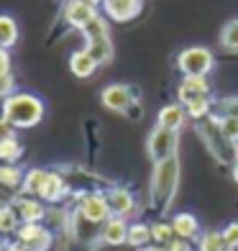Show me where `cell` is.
<instances>
[{
	"mask_svg": "<svg viewBox=\"0 0 238 251\" xmlns=\"http://www.w3.org/2000/svg\"><path fill=\"white\" fill-rule=\"evenodd\" d=\"M179 179H182V164H179V154L164 159V162L154 164L151 182H149V202L151 208L164 213L169 205L174 202V195L179 190Z\"/></svg>",
	"mask_w": 238,
	"mask_h": 251,
	"instance_id": "cell-1",
	"label": "cell"
},
{
	"mask_svg": "<svg viewBox=\"0 0 238 251\" xmlns=\"http://www.w3.org/2000/svg\"><path fill=\"white\" fill-rule=\"evenodd\" d=\"M44 100L31 93H13L3 100V118L10 121L16 128H33L44 121Z\"/></svg>",
	"mask_w": 238,
	"mask_h": 251,
	"instance_id": "cell-2",
	"label": "cell"
},
{
	"mask_svg": "<svg viewBox=\"0 0 238 251\" xmlns=\"http://www.w3.org/2000/svg\"><path fill=\"white\" fill-rule=\"evenodd\" d=\"M197 133H200L202 144H205V149L210 151V156L215 159V162L233 169V164L238 162V144H233L228 136L220 131V123H218V118H215V113L210 118L197 123Z\"/></svg>",
	"mask_w": 238,
	"mask_h": 251,
	"instance_id": "cell-3",
	"label": "cell"
},
{
	"mask_svg": "<svg viewBox=\"0 0 238 251\" xmlns=\"http://www.w3.org/2000/svg\"><path fill=\"white\" fill-rule=\"evenodd\" d=\"M85 36V49L95 56V62L103 67L113 59V41H110V28H108V18L97 16L82 28Z\"/></svg>",
	"mask_w": 238,
	"mask_h": 251,
	"instance_id": "cell-4",
	"label": "cell"
},
{
	"mask_svg": "<svg viewBox=\"0 0 238 251\" xmlns=\"http://www.w3.org/2000/svg\"><path fill=\"white\" fill-rule=\"evenodd\" d=\"M215 67V54L208 47H187L177 54V70L182 77H208Z\"/></svg>",
	"mask_w": 238,
	"mask_h": 251,
	"instance_id": "cell-5",
	"label": "cell"
},
{
	"mask_svg": "<svg viewBox=\"0 0 238 251\" xmlns=\"http://www.w3.org/2000/svg\"><path fill=\"white\" fill-rule=\"evenodd\" d=\"M177 149H179V133L169 131V128H162V126H154L149 139H146V154H149V162L151 164L164 162V159L174 156Z\"/></svg>",
	"mask_w": 238,
	"mask_h": 251,
	"instance_id": "cell-6",
	"label": "cell"
},
{
	"mask_svg": "<svg viewBox=\"0 0 238 251\" xmlns=\"http://www.w3.org/2000/svg\"><path fill=\"white\" fill-rule=\"evenodd\" d=\"M77 213L82 215L85 221L95 223V226H103L113 215L105 192H82V195H79V202H77Z\"/></svg>",
	"mask_w": 238,
	"mask_h": 251,
	"instance_id": "cell-7",
	"label": "cell"
},
{
	"mask_svg": "<svg viewBox=\"0 0 238 251\" xmlns=\"http://www.w3.org/2000/svg\"><path fill=\"white\" fill-rule=\"evenodd\" d=\"M100 102H103V108H108L113 113H128L136 102H139V95H136V87L116 82V85L103 87Z\"/></svg>",
	"mask_w": 238,
	"mask_h": 251,
	"instance_id": "cell-8",
	"label": "cell"
},
{
	"mask_svg": "<svg viewBox=\"0 0 238 251\" xmlns=\"http://www.w3.org/2000/svg\"><path fill=\"white\" fill-rule=\"evenodd\" d=\"M16 238L28 251H49V246L54 241L51 231L41 223H21V228L16 231Z\"/></svg>",
	"mask_w": 238,
	"mask_h": 251,
	"instance_id": "cell-9",
	"label": "cell"
},
{
	"mask_svg": "<svg viewBox=\"0 0 238 251\" xmlns=\"http://www.w3.org/2000/svg\"><path fill=\"white\" fill-rule=\"evenodd\" d=\"M103 16L116 21V24H126V21H133L141 13L143 0H103Z\"/></svg>",
	"mask_w": 238,
	"mask_h": 251,
	"instance_id": "cell-10",
	"label": "cell"
},
{
	"mask_svg": "<svg viewBox=\"0 0 238 251\" xmlns=\"http://www.w3.org/2000/svg\"><path fill=\"white\" fill-rule=\"evenodd\" d=\"M62 13H64V21H67V24H70L72 28H79V31H82V28L90 24V21L100 16V10H97L95 5L85 3V0H67Z\"/></svg>",
	"mask_w": 238,
	"mask_h": 251,
	"instance_id": "cell-11",
	"label": "cell"
},
{
	"mask_svg": "<svg viewBox=\"0 0 238 251\" xmlns=\"http://www.w3.org/2000/svg\"><path fill=\"white\" fill-rule=\"evenodd\" d=\"M105 198H108L113 215H118V218H131V215H136V195L128 187L116 185L105 192Z\"/></svg>",
	"mask_w": 238,
	"mask_h": 251,
	"instance_id": "cell-12",
	"label": "cell"
},
{
	"mask_svg": "<svg viewBox=\"0 0 238 251\" xmlns=\"http://www.w3.org/2000/svg\"><path fill=\"white\" fill-rule=\"evenodd\" d=\"M13 210H16V215H18V221H21V223H41V221L49 215V210H47V205H44V200L31 198V195L16 198V200H13Z\"/></svg>",
	"mask_w": 238,
	"mask_h": 251,
	"instance_id": "cell-13",
	"label": "cell"
},
{
	"mask_svg": "<svg viewBox=\"0 0 238 251\" xmlns=\"http://www.w3.org/2000/svg\"><path fill=\"white\" fill-rule=\"evenodd\" d=\"M208 95H213L208 77H190L187 75L177 85V102H182V105H187L192 100H200V98H208Z\"/></svg>",
	"mask_w": 238,
	"mask_h": 251,
	"instance_id": "cell-14",
	"label": "cell"
},
{
	"mask_svg": "<svg viewBox=\"0 0 238 251\" xmlns=\"http://www.w3.org/2000/svg\"><path fill=\"white\" fill-rule=\"evenodd\" d=\"M100 238H103V244H108V246L128 244V221L118 218V215H110L103 223V228H100Z\"/></svg>",
	"mask_w": 238,
	"mask_h": 251,
	"instance_id": "cell-15",
	"label": "cell"
},
{
	"mask_svg": "<svg viewBox=\"0 0 238 251\" xmlns=\"http://www.w3.org/2000/svg\"><path fill=\"white\" fill-rule=\"evenodd\" d=\"M187 110L182 102H169V105H164L162 110H159L156 116V126H162V128H169V131H182V126L187 123Z\"/></svg>",
	"mask_w": 238,
	"mask_h": 251,
	"instance_id": "cell-16",
	"label": "cell"
},
{
	"mask_svg": "<svg viewBox=\"0 0 238 251\" xmlns=\"http://www.w3.org/2000/svg\"><path fill=\"white\" fill-rule=\"evenodd\" d=\"M172 228L179 238H187V241H195V238L202 233L200 231V221L195 213H177L172 218Z\"/></svg>",
	"mask_w": 238,
	"mask_h": 251,
	"instance_id": "cell-17",
	"label": "cell"
},
{
	"mask_svg": "<svg viewBox=\"0 0 238 251\" xmlns=\"http://www.w3.org/2000/svg\"><path fill=\"white\" fill-rule=\"evenodd\" d=\"M97 67H100V64L95 62V56L90 54L87 49H79V51H74V54L70 56V72H72L74 77H79V79L93 77Z\"/></svg>",
	"mask_w": 238,
	"mask_h": 251,
	"instance_id": "cell-18",
	"label": "cell"
},
{
	"mask_svg": "<svg viewBox=\"0 0 238 251\" xmlns=\"http://www.w3.org/2000/svg\"><path fill=\"white\" fill-rule=\"evenodd\" d=\"M218 44L225 54H238V18H231L223 24L218 33Z\"/></svg>",
	"mask_w": 238,
	"mask_h": 251,
	"instance_id": "cell-19",
	"label": "cell"
},
{
	"mask_svg": "<svg viewBox=\"0 0 238 251\" xmlns=\"http://www.w3.org/2000/svg\"><path fill=\"white\" fill-rule=\"evenodd\" d=\"M47 177H49V169H28L21 190L31 198H41V190H44V185H47Z\"/></svg>",
	"mask_w": 238,
	"mask_h": 251,
	"instance_id": "cell-20",
	"label": "cell"
},
{
	"mask_svg": "<svg viewBox=\"0 0 238 251\" xmlns=\"http://www.w3.org/2000/svg\"><path fill=\"white\" fill-rule=\"evenodd\" d=\"M149 244H154L151 241V226L149 223H141V221L128 223V246L143 249V246H149Z\"/></svg>",
	"mask_w": 238,
	"mask_h": 251,
	"instance_id": "cell-21",
	"label": "cell"
},
{
	"mask_svg": "<svg viewBox=\"0 0 238 251\" xmlns=\"http://www.w3.org/2000/svg\"><path fill=\"white\" fill-rule=\"evenodd\" d=\"M213 108H215V102H213V95H208V98H200V100H192V102H187L185 105V110H187V116L192 118V121H205V118H210L213 116Z\"/></svg>",
	"mask_w": 238,
	"mask_h": 251,
	"instance_id": "cell-22",
	"label": "cell"
},
{
	"mask_svg": "<svg viewBox=\"0 0 238 251\" xmlns=\"http://www.w3.org/2000/svg\"><path fill=\"white\" fill-rule=\"evenodd\" d=\"M228 244H225L223 238V231H205L197 236V251H225Z\"/></svg>",
	"mask_w": 238,
	"mask_h": 251,
	"instance_id": "cell-23",
	"label": "cell"
},
{
	"mask_svg": "<svg viewBox=\"0 0 238 251\" xmlns=\"http://www.w3.org/2000/svg\"><path fill=\"white\" fill-rule=\"evenodd\" d=\"M24 177H26V172H21L16 164L0 162V185L13 187V190H21V187H24Z\"/></svg>",
	"mask_w": 238,
	"mask_h": 251,
	"instance_id": "cell-24",
	"label": "cell"
},
{
	"mask_svg": "<svg viewBox=\"0 0 238 251\" xmlns=\"http://www.w3.org/2000/svg\"><path fill=\"white\" fill-rule=\"evenodd\" d=\"M18 41V24L10 16H0V49H10Z\"/></svg>",
	"mask_w": 238,
	"mask_h": 251,
	"instance_id": "cell-25",
	"label": "cell"
},
{
	"mask_svg": "<svg viewBox=\"0 0 238 251\" xmlns=\"http://www.w3.org/2000/svg\"><path fill=\"white\" fill-rule=\"evenodd\" d=\"M174 236L177 233H174V228H172V221H156V223H151V241L154 244L164 246V244L172 241Z\"/></svg>",
	"mask_w": 238,
	"mask_h": 251,
	"instance_id": "cell-26",
	"label": "cell"
},
{
	"mask_svg": "<svg viewBox=\"0 0 238 251\" xmlns=\"http://www.w3.org/2000/svg\"><path fill=\"white\" fill-rule=\"evenodd\" d=\"M21 228V221L13 210V205H0V233H13Z\"/></svg>",
	"mask_w": 238,
	"mask_h": 251,
	"instance_id": "cell-27",
	"label": "cell"
},
{
	"mask_svg": "<svg viewBox=\"0 0 238 251\" xmlns=\"http://www.w3.org/2000/svg\"><path fill=\"white\" fill-rule=\"evenodd\" d=\"M215 118L220 123V131L228 136L233 144H238V118L236 116H223V113H215Z\"/></svg>",
	"mask_w": 238,
	"mask_h": 251,
	"instance_id": "cell-28",
	"label": "cell"
},
{
	"mask_svg": "<svg viewBox=\"0 0 238 251\" xmlns=\"http://www.w3.org/2000/svg\"><path fill=\"white\" fill-rule=\"evenodd\" d=\"M220 231H223V238H225V244H228V249L238 251V221H231L225 228H220Z\"/></svg>",
	"mask_w": 238,
	"mask_h": 251,
	"instance_id": "cell-29",
	"label": "cell"
},
{
	"mask_svg": "<svg viewBox=\"0 0 238 251\" xmlns=\"http://www.w3.org/2000/svg\"><path fill=\"white\" fill-rule=\"evenodd\" d=\"M16 126L10 123V121H5V118H0V146L3 144H8V141H13V139H18L16 136Z\"/></svg>",
	"mask_w": 238,
	"mask_h": 251,
	"instance_id": "cell-30",
	"label": "cell"
},
{
	"mask_svg": "<svg viewBox=\"0 0 238 251\" xmlns=\"http://www.w3.org/2000/svg\"><path fill=\"white\" fill-rule=\"evenodd\" d=\"M16 93V79H13V75L10 72H5V75H0V98H8V95H13Z\"/></svg>",
	"mask_w": 238,
	"mask_h": 251,
	"instance_id": "cell-31",
	"label": "cell"
},
{
	"mask_svg": "<svg viewBox=\"0 0 238 251\" xmlns=\"http://www.w3.org/2000/svg\"><path fill=\"white\" fill-rule=\"evenodd\" d=\"M218 113H223V116H236V118H238V98L220 100V102H218Z\"/></svg>",
	"mask_w": 238,
	"mask_h": 251,
	"instance_id": "cell-32",
	"label": "cell"
},
{
	"mask_svg": "<svg viewBox=\"0 0 238 251\" xmlns=\"http://www.w3.org/2000/svg\"><path fill=\"white\" fill-rule=\"evenodd\" d=\"M164 251H192V241H187V238H179V236H174L169 244H164Z\"/></svg>",
	"mask_w": 238,
	"mask_h": 251,
	"instance_id": "cell-33",
	"label": "cell"
},
{
	"mask_svg": "<svg viewBox=\"0 0 238 251\" xmlns=\"http://www.w3.org/2000/svg\"><path fill=\"white\" fill-rule=\"evenodd\" d=\"M10 72V54L8 49H0V75H5Z\"/></svg>",
	"mask_w": 238,
	"mask_h": 251,
	"instance_id": "cell-34",
	"label": "cell"
},
{
	"mask_svg": "<svg viewBox=\"0 0 238 251\" xmlns=\"http://www.w3.org/2000/svg\"><path fill=\"white\" fill-rule=\"evenodd\" d=\"M136 251H164V246H159V244H149V246H143V249H136Z\"/></svg>",
	"mask_w": 238,
	"mask_h": 251,
	"instance_id": "cell-35",
	"label": "cell"
},
{
	"mask_svg": "<svg viewBox=\"0 0 238 251\" xmlns=\"http://www.w3.org/2000/svg\"><path fill=\"white\" fill-rule=\"evenodd\" d=\"M5 251H28V249H26V246H21V244H8Z\"/></svg>",
	"mask_w": 238,
	"mask_h": 251,
	"instance_id": "cell-36",
	"label": "cell"
},
{
	"mask_svg": "<svg viewBox=\"0 0 238 251\" xmlns=\"http://www.w3.org/2000/svg\"><path fill=\"white\" fill-rule=\"evenodd\" d=\"M85 3H90V5H95V8H100V5H103V0H85Z\"/></svg>",
	"mask_w": 238,
	"mask_h": 251,
	"instance_id": "cell-37",
	"label": "cell"
},
{
	"mask_svg": "<svg viewBox=\"0 0 238 251\" xmlns=\"http://www.w3.org/2000/svg\"><path fill=\"white\" fill-rule=\"evenodd\" d=\"M231 172H233V179H236V182H238V162H236V164H233V169H231Z\"/></svg>",
	"mask_w": 238,
	"mask_h": 251,
	"instance_id": "cell-38",
	"label": "cell"
},
{
	"mask_svg": "<svg viewBox=\"0 0 238 251\" xmlns=\"http://www.w3.org/2000/svg\"><path fill=\"white\" fill-rule=\"evenodd\" d=\"M5 246H8V244H3V238H0V251H5Z\"/></svg>",
	"mask_w": 238,
	"mask_h": 251,
	"instance_id": "cell-39",
	"label": "cell"
},
{
	"mask_svg": "<svg viewBox=\"0 0 238 251\" xmlns=\"http://www.w3.org/2000/svg\"><path fill=\"white\" fill-rule=\"evenodd\" d=\"M225 251H236V249H225Z\"/></svg>",
	"mask_w": 238,
	"mask_h": 251,
	"instance_id": "cell-40",
	"label": "cell"
}]
</instances>
